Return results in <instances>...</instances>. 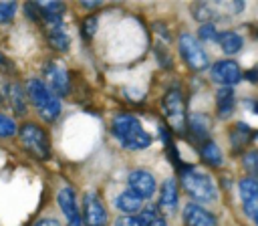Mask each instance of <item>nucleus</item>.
Wrapping results in <instances>:
<instances>
[{
  "label": "nucleus",
  "instance_id": "f257e3e1",
  "mask_svg": "<svg viewBox=\"0 0 258 226\" xmlns=\"http://www.w3.org/2000/svg\"><path fill=\"white\" fill-rule=\"evenodd\" d=\"M111 133L125 149H145L151 145V135L141 127L139 119L131 113H119L111 121Z\"/></svg>",
  "mask_w": 258,
  "mask_h": 226
},
{
  "label": "nucleus",
  "instance_id": "f03ea898",
  "mask_svg": "<svg viewBox=\"0 0 258 226\" xmlns=\"http://www.w3.org/2000/svg\"><path fill=\"white\" fill-rule=\"evenodd\" d=\"M26 97L32 103V107L36 109V113L44 121H48V123H52L60 115V111H62L60 99L50 91V87L42 79H36V77L28 79V83H26Z\"/></svg>",
  "mask_w": 258,
  "mask_h": 226
},
{
  "label": "nucleus",
  "instance_id": "7ed1b4c3",
  "mask_svg": "<svg viewBox=\"0 0 258 226\" xmlns=\"http://www.w3.org/2000/svg\"><path fill=\"white\" fill-rule=\"evenodd\" d=\"M179 172H181V186L189 198L204 204H212L218 200V188L208 174L198 172L191 165H181Z\"/></svg>",
  "mask_w": 258,
  "mask_h": 226
},
{
  "label": "nucleus",
  "instance_id": "20e7f679",
  "mask_svg": "<svg viewBox=\"0 0 258 226\" xmlns=\"http://www.w3.org/2000/svg\"><path fill=\"white\" fill-rule=\"evenodd\" d=\"M18 137H20L22 147L28 153H32L36 159H48L50 157V139L38 123L28 121L22 127H18Z\"/></svg>",
  "mask_w": 258,
  "mask_h": 226
},
{
  "label": "nucleus",
  "instance_id": "39448f33",
  "mask_svg": "<svg viewBox=\"0 0 258 226\" xmlns=\"http://www.w3.org/2000/svg\"><path fill=\"white\" fill-rule=\"evenodd\" d=\"M177 48H179V54H181L183 63L191 71H204V69L210 67V56L206 54V50L202 48L198 38H194V34H189V32L179 34Z\"/></svg>",
  "mask_w": 258,
  "mask_h": 226
},
{
  "label": "nucleus",
  "instance_id": "423d86ee",
  "mask_svg": "<svg viewBox=\"0 0 258 226\" xmlns=\"http://www.w3.org/2000/svg\"><path fill=\"white\" fill-rule=\"evenodd\" d=\"M163 115L169 121L171 129L177 133L187 131V117H185V101L179 91H167L163 97Z\"/></svg>",
  "mask_w": 258,
  "mask_h": 226
},
{
  "label": "nucleus",
  "instance_id": "0eeeda50",
  "mask_svg": "<svg viewBox=\"0 0 258 226\" xmlns=\"http://www.w3.org/2000/svg\"><path fill=\"white\" fill-rule=\"evenodd\" d=\"M238 192H240L244 214L258 226V180H254L250 176L242 178L238 184Z\"/></svg>",
  "mask_w": 258,
  "mask_h": 226
},
{
  "label": "nucleus",
  "instance_id": "6e6552de",
  "mask_svg": "<svg viewBox=\"0 0 258 226\" xmlns=\"http://www.w3.org/2000/svg\"><path fill=\"white\" fill-rule=\"evenodd\" d=\"M44 83L50 87V91L60 99V97H67L69 91H71V79H69V73L64 67H60L58 63L54 61H48L44 65Z\"/></svg>",
  "mask_w": 258,
  "mask_h": 226
},
{
  "label": "nucleus",
  "instance_id": "1a4fd4ad",
  "mask_svg": "<svg viewBox=\"0 0 258 226\" xmlns=\"http://www.w3.org/2000/svg\"><path fill=\"white\" fill-rule=\"evenodd\" d=\"M83 222L87 226H107L105 204L95 192H87L83 198Z\"/></svg>",
  "mask_w": 258,
  "mask_h": 226
},
{
  "label": "nucleus",
  "instance_id": "9d476101",
  "mask_svg": "<svg viewBox=\"0 0 258 226\" xmlns=\"http://www.w3.org/2000/svg\"><path fill=\"white\" fill-rule=\"evenodd\" d=\"M56 202H58V208L60 212L64 214L67 218V226H85L83 222V216H81V210H79V204H77V196H75V190L73 188H60L58 194H56Z\"/></svg>",
  "mask_w": 258,
  "mask_h": 226
},
{
  "label": "nucleus",
  "instance_id": "9b49d317",
  "mask_svg": "<svg viewBox=\"0 0 258 226\" xmlns=\"http://www.w3.org/2000/svg\"><path fill=\"white\" fill-rule=\"evenodd\" d=\"M242 79H244V75H242V71H240L236 61L224 59V61L214 63V67H212V81L220 83L222 87H234Z\"/></svg>",
  "mask_w": 258,
  "mask_h": 226
},
{
  "label": "nucleus",
  "instance_id": "f8f14e48",
  "mask_svg": "<svg viewBox=\"0 0 258 226\" xmlns=\"http://www.w3.org/2000/svg\"><path fill=\"white\" fill-rule=\"evenodd\" d=\"M127 190L133 192L137 198H141L143 202L149 200L155 194V178L147 172V170H133L127 176Z\"/></svg>",
  "mask_w": 258,
  "mask_h": 226
},
{
  "label": "nucleus",
  "instance_id": "ddd939ff",
  "mask_svg": "<svg viewBox=\"0 0 258 226\" xmlns=\"http://www.w3.org/2000/svg\"><path fill=\"white\" fill-rule=\"evenodd\" d=\"M183 224L185 226H218V220L210 210L189 202L183 208Z\"/></svg>",
  "mask_w": 258,
  "mask_h": 226
},
{
  "label": "nucleus",
  "instance_id": "4468645a",
  "mask_svg": "<svg viewBox=\"0 0 258 226\" xmlns=\"http://www.w3.org/2000/svg\"><path fill=\"white\" fill-rule=\"evenodd\" d=\"M187 129H189L191 139H196L202 145L204 141H208V135H210V129H212V121L204 113H194L187 119Z\"/></svg>",
  "mask_w": 258,
  "mask_h": 226
},
{
  "label": "nucleus",
  "instance_id": "2eb2a0df",
  "mask_svg": "<svg viewBox=\"0 0 258 226\" xmlns=\"http://www.w3.org/2000/svg\"><path fill=\"white\" fill-rule=\"evenodd\" d=\"M4 97L16 115H20V117L26 115V95H24V89L20 85H16V83L4 85Z\"/></svg>",
  "mask_w": 258,
  "mask_h": 226
},
{
  "label": "nucleus",
  "instance_id": "dca6fc26",
  "mask_svg": "<svg viewBox=\"0 0 258 226\" xmlns=\"http://www.w3.org/2000/svg\"><path fill=\"white\" fill-rule=\"evenodd\" d=\"M234 107H236V97H234V89L232 87H220L218 93H216V111H218V117L226 119L234 113Z\"/></svg>",
  "mask_w": 258,
  "mask_h": 226
},
{
  "label": "nucleus",
  "instance_id": "f3484780",
  "mask_svg": "<svg viewBox=\"0 0 258 226\" xmlns=\"http://www.w3.org/2000/svg\"><path fill=\"white\" fill-rule=\"evenodd\" d=\"M46 40L48 44L58 50V52H67L69 46H71V36L67 32V26L64 24H58V26H46Z\"/></svg>",
  "mask_w": 258,
  "mask_h": 226
},
{
  "label": "nucleus",
  "instance_id": "a211bd4d",
  "mask_svg": "<svg viewBox=\"0 0 258 226\" xmlns=\"http://www.w3.org/2000/svg\"><path fill=\"white\" fill-rule=\"evenodd\" d=\"M252 137H254V133H252V129H250L248 123L238 121V123H234L232 129H230V143H232V149H234V151H238V149H242L244 145H248Z\"/></svg>",
  "mask_w": 258,
  "mask_h": 226
},
{
  "label": "nucleus",
  "instance_id": "6ab92c4d",
  "mask_svg": "<svg viewBox=\"0 0 258 226\" xmlns=\"http://www.w3.org/2000/svg\"><path fill=\"white\" fill-rule=\"evenodd\" d=\"M115 206H117V210H121V212H125V214H139V212L143 210V200L137 198L133 192L125 190V192H121V194L117 196Z\"/></svg>",
  "mask_w": 258,
  "mask_h": 226
},
{
  "label": "nucleus",
  "instance_id": "aec40b11",
  "mask_svg": "<svg viewBox=\"0 0 258 226\" xmlns=\"http://www.w3.org/2000/svg\"><path fill=\"white\" fill-rule=\"evenodd\" d=\"M218 44H220V48H222L226 54H236V52L242 50L244 40H242V36H240L238 32H234V30H222V32L218 34Z\"/></svg>",
  "mask_w": 258,
  "mask_h": 226
},
{
  "label": "nucleus",
  "instance_id": "412c9836",
  "mask_svg": "<svg viewBox=\"0 0 258 226\" xmlns=\"http://www.w3.org/2000/svg\"><path fill=\"white\" fill-rule=\"evenodd\" d=\"M200 155H202V159L208 163V165H212V167H220L222 163H224V155H222V149L218 147V143L216 141H212V139H208V141H204L200 147Z\"/></svg>",
  "mask_w": 258,
  "mask_h": 226
},
{
  "label": "nucleus",
  "instance_id": "4be33fe9",
  "mask_svg": "<svg viewBox=\"0 0 258 226\" xmlns=\"http://www.w3.org/2000/svg\"><path fill=\"white\" fill-rule=\"evenodd\" d=\"M159 206L169 208V210H175V206H177V182H175V178H167L161 184Z\"/></svg>",
  "mask_w": 258,
  "mask_h": 226
},
{
  "label": "nucleus",
  "instance_id": "5701e85b",
  "mask_svg": "<svg viewBox=\"0 0 258 226\" xmlns=\"http://www.w3.org/2000/svg\"><path fill=\"white\" fill-rule=\"evenodd\" d=\"M242 163H244V170L250 174V178L258 180V149H250L242 155Z\"/></svg>",
  "mask_w": 258,
  "mask_h": 226
},
{
  "label": "nucleus",
  "instance_id": "b1692460",
  "mask_svg": "<svg viewBox=\"0 0 258 226\" xmlns=\"http://www.w3.org/2000/svg\"><path fill=\"white\" fill-rule=\"evenodd\" d=\"M18 133V125L16 121L6 115V113H0V139H6V137H12Z\"/></svg>",
  "mask_w": 258,
  "mask_h": 226
},
{
  "label": "nucleus",
  "instance_id": "393cba45",
  "mask_svg": "<svg viewBox=\"0 0 258 226\" xmlns=\"http://www.w3.org/2000/svg\"><path fill=\"white\" fill-rule=\"evenodd\" d=\"M16 8L18 4L16 2H0V24H8L12 22V18L16 16Z\"/></svg>",
  "mask_w": 258,
  "mask_h": 226
},
{
  "label": "nucleus",
  "instance_id": "a878e982",
  "mask_svg": "<svg viewBox=\"0 0 258 226\" xmlns=\"http://www.w3.org/2000/svg\"><path fill=\"white\" fill-rule=\"evenodd\" d=\"M218 30H216V24L214 22H206V24H202L200 26V30H198V36L202 38V40H206V42H218Z\"/></svg>",
  "mask_w": 258,
  "mask_h": 226
},
{
  "label": "nucleus",
  "instance_id": "bb28decb",
  "mask_svg": "<svg viewBox=\"0 0 258 226\" xmlns=\"http://www.w3.org/2000/svg\"><path fill=\"white\" fill-rule=\"evenodd\" d=\"M97 24H99V20H97L95 14H93V16H87V18L83 20V24H81V32H83V36H85L87 40H91V38L95 36V32H97Z\"/></svg>",
  "mask_w": 258,
  "mask_h": 226
},
{
  "label": "nucleus",
  "instance_id": "cd10ccee",
  "mask_svg": "<svg viewBox=\"0 0 258 226\" xmlns=\"http://www.w3.org/2000/svg\"><path fill=\"white\" fill-rule=\"evenodd\" d=\"M157 216H159V214H157V208H155V206H145V208L137 214V218H139V224H141V226L151 224Z\"/></svg>",
  "mask_w": 258,
  "mask_h": 226
},
{
  "label": "nucleus",
  "instance_id": "c85d7f7f",
  "mask_svg": "<svg viewBox=\"0 0 258 226\" xmlns=\"http://www.w3.org/2000/svg\"><path fill=\"white\" fill-rule=\"evenodd\" d=\"M191 12H194V18H198V20H202V24H206V22H210V16H212V10H210V6H208V4H196V6L191 8Z\"/></svg>",
  "mask_w": 258,
  "mask_h": 226
},
{
  "label": "nucleus",
  "instance_id": "c756f323",
  "mask_svg": "<svg viewBox=\"0 0 258 226\" xmlns=\"http://www.w3.org/2000/svg\"><path fill=\"white\" fill-rule=\"evenodd\" d=\"M24 12H26V16H28L30 20H40V16H42L38 2H26V4H24Z\"/></svg>",
  "mask_w": 258,
  "mask_h": 226
},
{
  "label": "nucleus",
  "instance_id": "7c9ffc66",
  "mask_svg": "<svg viewBox=\"0 0 258 226\" xmlns=\"http://www.w3.org/2000/svg\"><path fill=\"white\" fill-rule=\"evenodd\" d=\"M115 226H141L137 214H123L115 220Z\"/></svg>",
  "mask_w": 258,
  "mask_h": 226
},
{
  "label": "nucleus",
  "instance_id": "2f4dec72",
  "mask_svg": "<svg viewBox=\"0 0 258 226\" xmlns=\"http://www.w3.org/2000/svg\"><path fill=\"white\" fill-rule=\"evenodd\" d=\"M244 79H246V81H250V83H258V65H256L254 69L246 71V73H244Z\"/></svg>",
  "mask_w": 258,
  "mask_h": 226
},
{
  "label": "nucleus",
  "instance_id": "473e14b6",
  "mask_svg": "<svg viewBox=\"0 0 258 226\" xmlns=\"http://www.w3.org/2000/svg\"><path fill=\"white\" fill-rule=\"evenodd\" d=\"M32 226H60V224H58V220H54V218H40V220H36Z\"/></svg>",
  "mask_w": 258,
  "mask_h": 226
},
{
  "label": "nucleus",
  "instance_id": "72a5a7b5",
  "mask_svg": "<svg viewBox=\"0 0 258 226\" xmlns=\"http://www.w3.org/2000/svg\"><path fill=\"white\" fill-rule=\"evenodd\" d=\"M147 226H167V222H165V218L163 216H157L151 224H147Z\"/></svg>",
  "mask_w": 258,
  "mask_h": 226
},
{
  "label": "nucleus",
  "instance_id": "f704fd0d",
  "mask_svg": "<svg viewBox=\"0 0 258 226\" xmlns=\"http://www.w3.org/2000/svg\"><path fill=\"white\" fill-rule=\"evenodd\" d=\"M8 67H10V61L0 52V69H8Z\"/></svg>",
  "mask_w": 258,
  "mask_h": 226
},
{
  "label": "nucleus",
  "instance_id": "c9c22d12",
  "mask_svg": "<svg viewBox=\"0 0 258 226\" xmlns=\"http://www.w3.org/2000/svg\"><path fill=\"white\" fill-rule=\"evenodd\" d=\"M83 6H85V8H97L99 2H83Z\"/></svg>",
  "mask_w": 258,
  "mask_h": 226
},
{
  "label": "nucleus",
  "instance_id": "e433bc0d",
  "mask_svg": "<svg viewBox=\"0 0 258 226\" xmlns=\"http://www.w3.org/2000/svg\"><path fill=\"white\" fill-rule=\"evenodd\" d=\"M254 137H256V139H258V133H254Z\"/></svg>",
  "mask_w": 258,
  "mask_h": 226
},
{
  "label": "nucleus",
  "instance_id": "4c0bfd02",
  "mask_svg": "<svg viewBox=\"0 0 258 226\" xmlns=\"http://www.w3.org/2000/svg\"><path fill=\"white\" fill-rule=\"evenodd\" d=\"M256 36H258V32H256Z\"/></svg>",
  "mask_w": 258,
  "mask_h": 226
}]
</instances>
